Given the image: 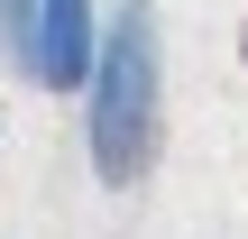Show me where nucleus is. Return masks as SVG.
Here are the masks:
<instances>
[{
	"label": "nucleus",
	"instance_id": "nucleus-3",
	"mask_svg": "<svg viewBox=\"0 0 248 239\" xmlns=\"http://www.w3.org/2000/svg\"><path fill=\"white\" fill-rule=\"evenodd\" d=\"M0 55L18 74H37V0H0Z\"/></svg>",
	"mask_w": 248,
	"mask_h": 239
},
{
	"label": "nucleus",
	"instance_id": "nucleus-2",
	"mask_svg": "<svg viewBox=\"0 0 248 239\" xmlns=\"http://www.w3.org/2000/svg\"><path fill=\"white\" fill-rule=\"evenodd\" d=\"M92 46H101L92 0H37V74H28V83H46V92H83Z\"/></svg>",
	"mask_w": 248,
	"mask_h": 239
},
{
	"label": "nucleus",
	"instance_id": "nucleus-1",
	"mask_svg": "<svg viewBox=\"0 0 248 239\" xmlns=\"http://www.w3.org/2000/svg\"><path fill=\"white\" fill-rule=\"evenodd\" d=\"M156 138H166V55H156V18L147 0H120L101 18V46H92V74H83V157L92 175L120 193L156 166Z\"/></svg>",
	"mask_w": 248,
	"mask_h": 239
}]
</instances>
